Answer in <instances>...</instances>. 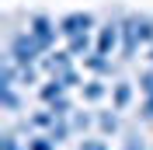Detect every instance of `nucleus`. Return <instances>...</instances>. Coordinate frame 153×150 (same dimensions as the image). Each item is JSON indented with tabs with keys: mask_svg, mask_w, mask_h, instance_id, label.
Returning a JSON list of instances; mask_svg holds the SVG:
<instances>
[{
	"mask_svg": "<svg viewBox=\"0 0 153 150\" xmlns=\"http://www.w3.org/2000/svg\"><path fill=\"white\" fill-rule=\"evenodd\" d=\"M115 42H118V28H115V25H105V28H101V35H97V52H101V56H105V52H111Z\"/></svg>",
	"mask_w": 153,
	"mask_h": 150,
	"instance_id": "obj_1",
	"label": "nucleus"
},
{
	"mask_svg": "<svg viewBox=\"0 0 153 150\" xmlns=\"http://www.w3.org/2000/svg\"><path fill=\"white\" fill-rule=\"evenodd\" d=\"M31 38H38V42H49V38H52V25H49L45 18H35V21H31Z\"/></svg>",
	"mask_w": 153,
	"mask_h": 150,
	"instance_id": "obj_2",
	"label": "nucleus"
},
{
	"mask_svg": "<svg viewBox=\"0 0 153 150\" xmlns=\"http://www.w3.org/2000/svg\"><path fill=\"white\" fill-rule=\"evenodd\" d=\"M125 101H129V87H125V84H118V87H115V105L122 108Z\"/></svg>",
	"mask_w": 153,
	"mask_h": 150,
	"instance_id": "obj_3",
	"label": "nucleus"
},
{
	"mask_svg": "<svg viewBox=\"0 0 153 150\" xmlns=\"http://www.w3.org/2000/svg\"><path fill=\"white\" fill-rule=\"evenodd\" d=\"M28 150H52V140H35Z\"/></svg>",
	"mask_w": 153,
	"mask_h": 150,
	"instance_id": "obj_4",
	"label": "nucleus"
},
{
	"mask_svg": "<svg viewBox=\"0 0 153 150\" xmlns=\"http://www.w3.org/2000/svg\"><path fill=\"white\" fill-rule=\"evenodd\" d=\"M4 150H18V143H14V136H7V140H4Z\"/></svg>",
	"mask_w": 153,
	"mask_h": 150,
	"instance_id": "obj_5",
	"label": "nucleus"
}]
</instances>
